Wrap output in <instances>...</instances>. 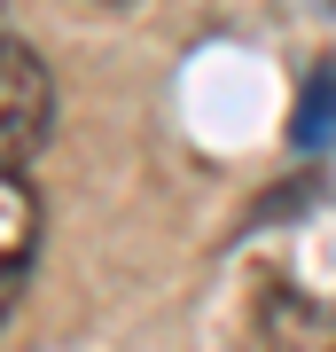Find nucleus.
<instances>
[{
  "instance_id": "f257e3e1",
  "label": "nucleus",
  "mask_w": 336,
  "mask_h": 352,
  "mask_svg": "<svg viewBox=\"0 0 336 352\" xmlns=\"http://www.w3.org/2000/svg\"><path fill=\"white\" fill-rule=\"evenodd\" d=\"M55 126V78L16 32H0V164H24Z\"/></svg>"
},
{
  "instance_id": "f03ea898",
  "label": "nucleus",
  "mask_w": 336,
  "mask_h": 352,
  "mask_svg": "<svg viewBox=\"0 0 336 352\" xmlns=\"http://www.w3.org/2000/svg\"><path fill=\"white\" fill-rule=\"evenodd\" d=\"M32 251H39V204H32L24 180L0 164V314L16 305V289H24Z\"/></svg>"
},
{
  "instance_id": "7ed1b4c3",
  "label": "nucleus",
  "mask_w": 336,
  "mask_h": 352,
  "mask_svg": "<svg viewBox=\"0 0 336 352\" xmlns=\"http://www.w3.org/2000/svg\"><path fill=\"white\" fill-rule=\"evenodd\" d=\"M289 141H298L305 157L336 149V63H321V71L305 78V94H298V118H289Z\"/></svg>"
}]
</instances>
